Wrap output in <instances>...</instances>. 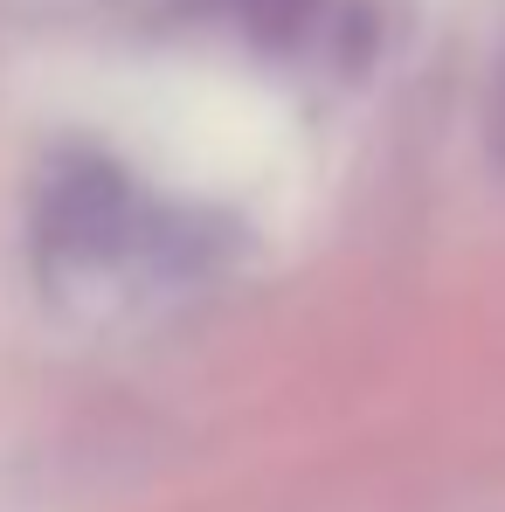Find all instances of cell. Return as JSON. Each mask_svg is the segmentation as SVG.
I'll return each mask as SVG.
<instances>
[{"instance_id":"cell-1","label":"cell","mask_w":505,"mask_h":512,"mask_svg":"<svg viewBox=\"0 0 505 512\" xmlns=\"http://www.w3.org/2000/svg\"><path fill=\"white\" fill-rule=\"evenodd\" d=\"M180 236L153 215V201L104 160L49 173L42 194V270L63 291H132L167 277Z\"/></svg>"},{"instance_id":"cell-2","label":"cell","mask_w":505,"mask_h":512,"mask_svg":"<svg viewBox=\"0 0 505 512\" xmlns=\"http://www.w3.org/2000/svg\"><path fill=\"white\" fill-rule=\"evenodd\" d=\"M243 14H250V28H263V35H291L312 14V0H243Z\"/></svg>"},{"instance_id":"cell-3","label":"cell","mask_w":505,"mask_h":512,"mask_svg":"<svg viewBox=\"0 0 505 512\" xmlns=\"http://www.w3.org/2000/svg\"><path fill=\"white\" fill-rule=\"evenodd\" d=\"M499 132H505V77H499Z\"/></svg>"}]
</instances>
